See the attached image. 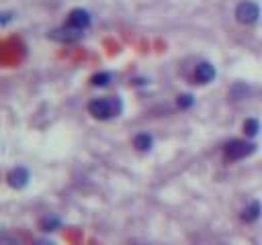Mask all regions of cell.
Listing matches in <instances>:
<instances>
[{
  "instance_id": "cell-1",
  "label": "cell",
  "mask_w": 262,
  "mask_h": 245,
  "mask_svg": "<svg viewBox=\"0 0 262 245\" xmlns=\"http://www.w3.org/2000/svg\"><path fill=\"white\" fill-rule=\"evenodd\" d=\"M123 111V102L117 96H109V98H95L88 102V112L95 116V119L107 121L113 116H119Z\"/></svg>"
},
{
  "instance_id": "cell-2",
  "label": "cell",
  "mask_w": 262,
  "mask_h": 245,
  "mask_svg": "<svg viewBox=\"0 0 262 245\" xmlns=\"http://www.w3.org/2000/svg\"><path fill=\"white\" fill-rule=\"evenodd\" d=\"M256 151V145L250 141H242V139H232L225 145V159L227 161H240L248 156H252Z\"/></svg>"
},
{
  "instance_id": "cell-3",
  "label": "cell",
  "mask_w": 262,
  "mask_h": 245,
  "mask_svg": "<svg viewBox=\"0 0 262 245\" xmlns=\"http://www.w3.org/2000/svg\"><path fill=\"white\" fill-rule=\"evenodd\" d=\"M260 17V6L252 0H242L240 4L236 6V19L242 22V25H254Z\"/></svg>"
},
{
  "instance_id": "cell-4",
  "label": "cell",
  "mask_w": 262,
  "mask_h": 245,
  "mask_svg": "<svg viewBox=\"0 0 262 245\" xmlns=\"http://www.w3.org/2000/svg\"><path fill=\"white\" fill-rule=\"evenodd\" d=\"M84 35V31H80V29H74V27H70V25H64V27H60V29H53L51 33H49V37L51 39H55V41H62V43H72V41H78Z\"/></svg>"
},
{
  "instance_id": "cell-5",
  "label": "cell",
  "mask_w": 262,
  "mask_h": 245,
  "mask_svg": "<svg viewBox=\"0 0 262 245\" xmlns=\"http://www.w3.org/2000/svg\"><path fill=\"white\" fill-rule=\"evenodd\" d=\"M68 25L74 27V29H80L86 31L90 27V13L84 8H74L70 15H68Z\"/></svg>"
},
{
  "instance_id": "cell-6",
  "label": "cell",
  "mask_w": 262,
  "mask_h": 245,
  "mask_svg": "<svg viewBox=\"0 0 262 245\" xmlns=\"http://www.w3.org/2000/svg\"><path fill=\"white\" fill-rule=\"evenodd\" d=\"M27 182H29V172H27V168L17 166L15 170L8 172V184L13 186V188H25Z\"/></svg>"
},
{
  "instance_id": "cell-7",
  "label": "cell",
  "mask_w": 262,
  "mask_h": 245,
  "mask_svg": "<svg viewBox=\"0 0 262 245\" xmlns=\"http://www.w3.org/2000/svg\"><path fill=\"white\" fill-rule=\"evenodd\" d=\"M195 78H197L199 84H207V82H211V80L215 78V67H213V64H209V62L197 64V67H195Z\"/></svg>"
},
{
  "instance_id": "cell-8",
  "label": "cell",
  "mask_w": 262,
  "mask_h": 245,
  "mask_svg": "<svg viewBox=\"0 0 262 245\" xmlns=\"http://www.w3.org/2000/svg\"><path fill=\"white\" fill-rule=\"evenodd\" d=\"M260 213H262V206H260V202H258V200H254V202H250V206L244 211V219L252 223V221H256V219L260 217Z\"/></svg>"
},
{
  "instance_id": "cell-9",
  "label": "cell",
  "mask_w": 262,
  "mask_h": 245,
  "mask_svg": "<svg viewBox=\"0 0 262 245\" xmlns=\"http://www.w3.org/2000/svg\"><path fill=\"white\" fill-rule=\"evenodd\" d=\"M152 143H154V139H152V135H147V133H140L138 137H135V147H138L140 151H147L152 147Z\"/></svg>"
},
{
  "instance_id": "cell-10",
  "label": "cell",
  "mask_w": 262,
  "mask_h": 245,
  "mask_svg": "<svg viewBox=\"0 0 262 245\" xmlns=\"http://www.w3.org/2000/svg\"><path fill=\"white\" fill-rule=\"evenodd\" d=\"M244 131H246V135L254 137V135L260 131V125H258V121H256V119H248V121L244 123Z\"/></svg>"
},
{
  "instance_id": "cell-11",
  "label": "cell",
  "mask_w": 262,
  "mask_h": 245,
  "mask_svg": "<svg viewBox=\"0 0 262 245\" xmlns=\"http://www.w3.org/2000/svg\"><path fill=\"white\" fill-rule=\"evenodd\" d=\"M58 225H60V219H58V217H45V219L41 221L43 231H53Z\"/></svg>"
},
{
  "instance_id": "cell-12",
  "label": "cell",
  "mask_w": 262,
  "mask_h": 245,
  "mask_svg": "<svg viewBox=\"0 0 262 245\" xmlns=\"http://www.w3.org/2000/svg\"><path fill=\"white\" fill-rule=\"evenodd\" d=\"M109 80H111V74L102 72V74H96V76L93 78V84H95V86H107Z\"/></svg>"
},
{
  "instance_id": "cell-13",
  "label": "cell",
  "mask_w": 262,
  "mask_h": 245,
  "mask_svg": "<svg viewBox=\"0 0 262 245\" xmlns=\"http://www.w3.org/2000/svg\"><path fill=\"white\" fill-rule=\"evenodd\" d=\"M192 102H195V100H192L191 94H182V96H178V107H180V109H189Z\"/></svg>"
},
{
  "instance_id": "cell-14",
  "label": "cell",
  "mask_w": 262,
  "mask_h": 245,
  "mask_svg": "<svg viewBox=\"0 0 262 245\" xmlns=\"http://www.w3.org/2000/svg\"><path fill=\"white\" fill-rule=\"evenodd\" d=\"M33 245H58V243H53L49 239H35V241H33Z\"/></svg>"
},
{
  "instance_id": "cell-15",
  "label": "cell",
  "mask_w": 262,
  "mask_h": 245,
  "mask_svg": "<svg viewBox=\"0 0 262 245\" xmlns=\"http://www.w3.org/2000/svg\"><path fill=\"white\" fill-rule=\"evenodd\" d=\"M8 21H10V15H8V13H4V15H2V25H6Z\"/></svg>"
}]
</instances>
